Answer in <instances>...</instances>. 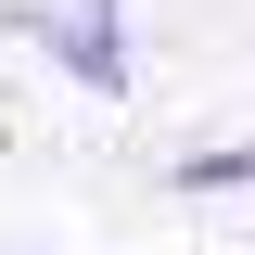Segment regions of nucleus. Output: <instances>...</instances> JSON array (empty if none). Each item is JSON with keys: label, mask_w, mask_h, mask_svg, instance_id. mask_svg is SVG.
I'll return each instance as SVG.
<instances>
[{"label": "nucleus", "mask_w": 255, "mask_h": 255, "mask_svg": "<svg viewBox=\"0 0 255 255\" xmlns=\"http://www.w3.org/2000/svg\"><path fill=\"white\" fill-rule=\"evenodd\" d=\"M166 191H255V153H243V140H204V153L166 166Z\"/></svg>", "instance_id": "obj_2"}, {"label": "nucleus", "mask_w": 255, "mask_h": 255, "mask_svg": "<svg viewBox=\"0 0 255 255\" xmlns=\"http://www.w3.org/2000/svg\"><path fill=\"white\" fill-rule=\"evenodd\" d=\"M13 26H26L90 102H128V0H64V13H38V0H26Z\"/></svg>", "instance_id": "obj_1"}]
</instances>
